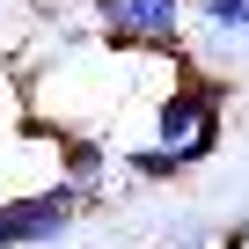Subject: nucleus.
I'll use <instances>...</instances> for the list:
<instances>
[{"label":"nucleus","instance_id":"1","mask_svg":"<svg viewBox=\"0 0 249 249\" xmlns=\"http://www.w3.org/2000/svg\"><path fill=\"white\" fill-rule=\"evenodd\" d=\"M213 124H227V81L205 73L191 52H169V88L154 95V117H147V140L161 154L191 147L198 132H213Z\"/></svg>","mask_w":249,"mask_h":249},{"label":"nucleus","instance_id":"2","mask_svg":"<svg viewBox=\"0 0 249 249\" xmlns=\"http://www.w3.org/2000/svg\"><path fill=\"white\" fill-rule=\"evenodd\" d=\"M95 15V44L110 52H183V22H191V0H88Z\"/></svg>","mask_w":249,"mask_h":249},{"label":"nucleus","instance_id":"3","mask_svg":"<svg viewBox=\"0 0 249 249\" xmlns=\"http://www.w3.org/2000/svg\"><path fill=\"white\" fill-rule=\"evenodd\" d=\"M81 213H88V205H81L66 183H44V191H30V198H0V234H8V249H52V242L73 234Z\"/></svg>","mask_w":249,"mask_h":249},{"label":"nucleus","instance_id":"4","mask_svg":"<svg viewBox=\"0 0 249 249\" xmlns=\"http://www.w3.org/2000/svg\"><path fill=\"white\" fill-rule=\"evenodd\" d=\"M52 154H59V183L81 198V205H95L103 198V183H110V147L95 140V132H52Z\"/></svg>","mask_w":249,"mask_h":249},{"label":"nucleus","instance_id":"5","mask_svg":"<svg viewBox=\"0 0 249 249\" xmlns=\"http://www.w3.org/2000/svg\"><path fill=\"white\" fill-rule=\"evenodd\" d=\"M117 161H124V169H132L140 183H176V176H183V169H176V154H161L154 140H132V147H124V154H117Z\"/></svg>","mask_w":249,"mask_h":249},{"label":"nucleus","instance_id":"6","mask_svg":"<svg viewBox=\"0 0 249 249\" xmlns=\"http://www.w3.org/2000/svg\"><path fill=\"white\" fill-rule=\"evenodd\" d=\"M191 15H198L213 37H234V30H242V15H249V0H191Z\"/></svg>","mask_w":249,"mask_h":249},{"label":"nucleus","instance_id":"7","mask_svg":"<svg viewBox=\"0 0 249 249\" xmlns=\"http://www.w3.org/2000/svg\"><path fill=\"white\" fill-rule=\"evenodd\" d=\"M234 37H242V44H249V15H242V30H234Z\"/></svg>","mask_w":249,"mask_h":249},{"label":"nucleus","instance_id":"8","mask_svg":"<svg viewBox=\"0 0 249 249\" xmlns=\"http://www.w3.org/2000/svg\"><path fill=\"white\" fill-rule=\"evenodd\" d=\"M37 8H66V0H37Z\"/></svg>","mask_w":249,"mask_h":249},{"label":"nucleus","instance_id":"9","mask_svg":"<svg viewBox=\"0 0 249 249\" xmlns=\"http://www.w3.org/2000/svg\"><path fill=\"white\" fill-rule=\"evenodd\" d=\"M0 198H8V191H0Z\"/></svg>","mask_w":249,"mask_h":249}]
</instances>
